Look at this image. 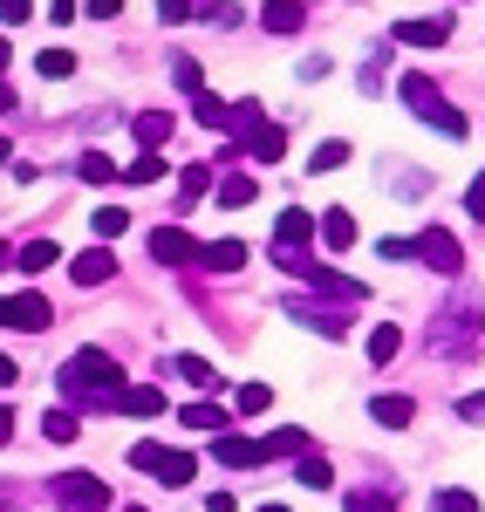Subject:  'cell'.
Here are the masks:
<instances>
[{"instance_id": "7dc6e473", "label": "cell", "mask_w": 485, "mask_h": 512, "mask_svg": "<svg viewBox=\"0 0 485 512\" xmlns=\"http://www.w3.org/2000/svg\"><path fill=\"white\" fill-rule=\"evenodd\" d=\"M7 437H14V410L0 403V444H7Z\"/></svg>"}, {"instance_id": "e575fe53", "label": "cell", "mask_w": 485, "mask_h": 512, "mask_svg": "<svg viewBox=\"0 0 485 512\" xmlns=\"http://www.w3.org/2000/svg\"><path fill=\"white\" fill-rule=\"evenodd\" d=\"M233 403H240V417H260V410L274 403V390H267V383H246V390L233 396Z\"/></svg>"}, {"instance_id": "bcb514c9", "label": "cell", "mask_w": 485, "mask_h": 512, "mask_svg": "<svg viewBox=\"0 0 485 512\" xmlns=\"http://www.w3.org/2000/svg\"><path fill=\"white\" fill-rule=\"evenodd\" d=\"M48 14H55V21H69V14H76V0H48Z\"/></svg>"}, {"instance_id": "d6a6232c", "label": "cell", "mask_w": 485, "mask_h": 512, "mask_svg": "<svg viewBox=\"0 0 485 512\" xmlns=\"http://www.w3.org/2000/svg\"><path fill=\"white\" fill-rule=\"evenodd\" d=\"M82 178H89V185H110V178H117V164L103 158V151H82V164H76Z\"/></svg>"}, {"instance_id": "8992f818", "label": "cell", "mask_w": 485, "mask_h": 512, "mask_svg": "<svg viewBox=\"0 0 485 512\" xmlns=\"http://www.w3.org/2000/svg\"><path fill=\"white\" fill-rule=\"evenodd\" d=\"M479 321H485V315H479V301H472V294H458V301L445 308V321L431 328V349H458V342H465Z\"/></svg>"}, {"instance_id": "8d00e7d4", "label": "cell", "mask_w": 485, "mask_h": 512, "mask_svg": "<svg viewBox=\"0 0 485 512\" xmlns=\"http://www.w3.org/2000/svg\"><path fill=\"white\" fill-rule=\"evenodd\" d=\"M205 185H212V171H205V164H192V171L178 178V192H185V205H199V198H205Z\"/></svg>"}, {"instance_id": "ab89813d", "label": "cell", "mask_w": 485, "mask_h": 512, "mask_svg": "<svg viewBox=\"0 0 485 512\" xmlns=\"http://www.w3.org/2000/svg\"><path fill=\"white\" fill-rule=\"evenodd\" d=\"M178 89H185V96H205V76H199V62H178Z\"/></svg>"}, {"instance_id": "3957f363", "label": "cell", "mask_w": 485, "mask_h": 512, "mask_svg": "<svg viewBox=\"0 0 485 512\" xmlns=\"http://www.w3.org/2000/svg\"><path fill=\"white\" fill-rule=\"evenodd\" d=\"M397 89H404V103H410V117H417V123H431V130H445V137H465V130H472V123L431 89V76H404Z\"/></svg>"}, {"instance_id": "f6af8a7d", "label": "cell", "mask_w": 485, "mask_h": 512, "mask_svg": "<svg viewBox=\"0 0 485 512\" xmlns=\"http://www.w3.org/2000/svg\"><path fill=\"white\" fill-rule=\"evenodd\" d=\"M89 14H96V21H110V14H123V0H89Z\"/></svg>"}, {"instance_id": "1f68e13d", "label": "cell", "mask_w": 485, "mask_h": 512, "mask_svg": "<svg viewBox=\"0 0 485 512\" xmlns=\"http://www.w3.org/2000/svg\"><path fill=\"white\" fill-rule=\"evenodd\" d=\"M431 512H479V499L458 492V485H445V492H431Z\"/></svg>"}, {"instance_id": "d590c367", "label": "cell", "mask_w": 485, "mask_h": 512, "mask_svg": "<svg viewBox=\"0 0 485 512\" xmlns=\"http://www.w3.org/2000/svg\"><path fill=\"white\" fill-rule=\"evenodd\" d=\"M349 512H397V492H349Z\"/></svg>"}, {"instance_id": "e0dca14e", "label": "cell", "mask_w": 485, "mask_h": 512, "mask_svg": "<svg viewBox=\"0 0 485 512\" xmlns=\"http://www.w3.org/2000/svg\"><path fill=\"white\" fill-rule=\"evenodd\" d=\"M294 485L328 492V485H335V465H328V458H315V451H301V458H294Z\"/></svg>"}, {"instance_id": "8fae6325", "label": "cell", "mask_w": 485, "mask_h": 512, "mask_svg": "<svg viewBox=\"0 0 485 512\" xmlns=\"http://www.w3.org/2000/svg\"><path fill=\"white\" fill-rule=\"evenodd\" d=\"M390 41H397V48H438V41H451V14H431V21H397V28H390Z\"/></svg>"}, {"instance_id": "44dd1931", "label": "cell", "mask_w": 485, "mask_h": 512, "mask_svg": "<svg viewBox=\"0 0 485 512\" xmlns=\"http://www.w3.org/2000/svg\"><path fill=\"white\" fill-rule=\"evenodd\" d=\"M322 239L335 246V253H349V246H356V219H349L342 205H328V212H322Z\"/></svg>"}, {"instance_id": "4fadbf2b", "label": "cell", "mask_w": 485, "mask_h": 512, "mask_svg": "<svg viewBox=\"0 0 485 512\" xmlns=\"http://www.w3.org/2000/svg\"><path fill=\"white\" fill-rule=\"evenodd\" d=\"M287 315L301 321V328H322V335H349V315H335L322 301H287Z\"/></svg>"}, {"instance_id": "60d3db41", "label": "cell", "mask_w": 485, "mask_h": 512, "mask_svg": "<svg viewBox=\"0 0 485 512\" xmlns=\"http://www.w3.org/2000/svg\"><path fill=\"white\" fill-rule=\"evenodd\" d=\"M458 417H465V424H485V390H472V396H458Z\"/></svg>"}, {"instance_id": "52a82bcc", "label": "cell", "mask_w": 485, "mask_h": 512, "mask_svg": "<svg viewBox=\"0 0 485 512\" xmlns=\"http://www.w3.org/2000/svg\"><path fill=\"white\" fill-rule=\"evenodd\" d=\"M199 239L185 233V226H158V233H151V260H158V267H199Z\"/></svg>"}, {"instance_id": "11a10c76", "label": "cell", "mask_w": 485, "mask_h": 512, "mask_svg": "<svg viewBox=\"0 0 485 512\" xmlns=\"http://www.w3.org/2000/svg\"><path fill=\"white\" fill-rule=\"evenodd\" d=\"M0 512H7V506H0Z\"/></svg>"}, {"instance_id": "d6986e66", "label": "cell", "mask_w": 485, "mask_h": 512, "mask_svg": "<svg viewBox=\"0 0 485 512\" xmlns=\"http://www.w3.org/2000/svg\"><path fill=\"white\" fill-rule=\"evenodd\" d=\"M130 130H137V144H144V151H164V144H171V117H164V110L130 117Z\"/></svg>"}, {"instance_id": "f907efd6", "label": "cell", "mask_w": 485, "mask_h": 512, "mask_svg": "<svg viewBox=\"0 0 485 512\" xmlns=\"http://www.w3.org/2000/svg\"><path fill=\"white\" fill-rule=\"evenodd\" d=\"M7 158H14V144H7V137H0V164H7Z\"/></svg>"}, {"instance_id": "4316f807", "label": "cell", "mask_w": 485, "mask_h": 512, "mask_svg": "<svg viewBox=\"0 0 485 512\" xmlns=\"http://www.w3.org/2000/svg\"><path fill=\"white\" fill-rule=\"evenodd\" d=\"M123 233H130V212H123V205H96V239L110 246V239H123Z\"/></svg>"}, {"instance_id": "b9f144b4", "label": "cell", "mask_w": 485, "mask_h": 512, "mask_svg": "<svg viewBox=\"0 0 485 512\" xmlns=\"http://www.w3.org/2000/svg\"><path fill=\"white\" fill-rule=\"evenodd\" d=\"M465 212H472V219H485V171L465 185Z\"/></svg>"}, {"instance_id": "5b68a950", "label": "cell", "mask_w": 485, "mask_h": 512, "mask_svg": "<svg viewBox=\"0 0 485 512\" xmlns=\"http://www.w3.org/2000/svg\"><path fill=\"white\" fill-rule=\"evenodd\" d=\"M417 260H424L431 274H445V280H458V267H465V253H458V239H451L445 226H424V233H417Z\"/></svg>"}, {"instance_id": "7402d4cb", "label": "cell", "mask_w": 485, "mask_h": 512, "mask_svg": "<svg viewBox=\"0 0 485 512\" xmlns=\"http://www.w3.org/2000/svg\"><path fill=\"white\" fill-rule=\"evenodd\" d=\"M171 369H178V376H185V383H192V390H219V369H212V362H205V355H178V362H171Z\"/></svg>"}, {"instance_id": "f5cc1de1", "label": "cell", "mask_w": 485, "mask_h": 512, "mask_svg": "<svg viewBox=\"0 0 485 512\" xmlns=\"http://www.w3.org/2000/svg\"><path fill=\"white\" fill-rule=\"evenodd\" d=\"M260 512H287V506H260Z\"/></svg>"}, {"instance_id": "7c38bea8", "label": "cell", "mask_w": 485, "mask_h": 512, "mask_svg": "<svg viewBox=\"0 0 485 512\" xmlns=\"http://www.w3.org/2000/svg\"><path fill=\"white\" fill-rule=\"evenodd\" d=\"M69 274H76V287H103V280L117 274V260H110V246L96 239L89 253H76V267H69Z\"/></svg>"}, {"instance_id": "30bf717a", "label": "cell", "mask_w": 485, "mask_h": 512, "mask_svg": "<svg viewBox=\"0 0 485 512\" xmlns=\"http://www.w3.org/2000/svg\"><path fill=\"white\" fill-rule=\"evenodd\" d=\"M212 458H219L226 472H253V465H267V451H260L253 437H233V431H219V437H212Z\"/></svg>"}, {"instance_id": "9a60e30c", "label": "cell", "mask_w": 485, "mask_h": 512, "mask_svg": "<svg viewBox=\"0 0 485 512\" xmlns=\"http://www.w3.org/2000/svg\"><path fill=\"white\" fill-rule=\"evenodd\" d=\"M315 233H322L315 212H281V219H274V246H301V239H315Z\"/></svg>"}, {"instance_id": "f1b7e54d", "label": "cell", "mask_w": 485, "mask_h": 512, "mask_svg": "<svg viewBox=\"0 0 485 512\" xmlns=\"http://www.w3.org/2000/svg\"><path fill=\"white\" fill-rule=\"evenodd\" d=\"M41 82H62V76H76V55H69V48H41Z\"/></svg>"}, {"instance_id": "681fc988", "label": "cell", "mask_w": 485, "mask_h": 512, "mask_svg": "<svg viewBox=\"0 0 485 512\" xmlns=\"http://www.w3.org/2000/svg\"><path fill=\"white\" fill-rule=\"evenodd\" d=\"M0 267H14V246H0Z\"/></svg>"}, {"instance_id": "f546056e", "label": "cell", "mask_w": 485, "mask_h": 512, "mask_svg": "<svg viewBox=\"0 0 485 512\" xmlns=\"http://www.w3.org/2000/svg\"><path fill=\"white\" fill-rule=\"evenodd\" d=\"M123 178H130V185H158V178H164V158H158V151H144V158H130V171H123Z\"/></svg>"}, {"instance_id": "5bb4252c", "label": "cell", "mask_w": 485, "mask_h": 512, "mask_svg": "<svg viewBox=\"0 0 485 512\" xmlns=\"http://www.w3.org/2000/svg\"><path fill=\"white\" fill-rule=\"evenodd\" d=\"M301 21H308L301 0H267V7H260V28H267V35H301Z\"/></svg>"}, {"instance_id": "f35d334b", "label": "cell", "mask_w": 485, "mask_h": 512, "mask_svg": "<svg viewBox=\"0 0 485 512\" xmlns=\"http://www.w3.org/2000/svg\"><path fill=\"white\" fill-rule=\"evenodd\" d=\"M383 260H417V239H376Z\"/></svg>"}, {"instance_id": "d4e9b609", "label": "cell", "mask_w": 485, "mask_h": 512, "mask_svg": "<svg viewBox=\"0 0 485 512\" xmlns=\"http://www.w3.org/2000/svg\"><path fill=\"white\" fill-rule=\"evenodd\" d=\"M185 424H192V431H226V424H233V417H226V410H219V403H185Z\"/></svg>"}, {"instance_id": "cb8c5ba5", "label": "cell", "mask_w": 485, "mask_h": 512, "mask_svg": "<svg viewBox=\"0 0 485 512\" xmlns=\"http://www.w3.org/2000/svg\"><path fill=\"white\" fill-rule=\"evenodd\" d=\"M363 349H369V362H390V355L404 349V335H397L390 321H376V328H369V342H363Z\"/></svg>"}, {"instance_id": "83f0119b", "label": "cell", "mask_w": 485, "mask_h": 512, "mask_svg": "<svg viewBox=\"0 0 485 512\" xmlns=\"http://www.w3.org/2000/svg\"><path fill=\"white\" fill-rule=\"evenodd\" d=\"M260 451L267 458H301L308 451V431H274V437H260Z\"/></svg>"}, {"instance_id": "4dcf8cb0", "label": "cell", "mask_w": 485, "mask_h": 512, "mask_svg": "<svg viewBox=\"0 0 485 512\" xmlns=\"http://www.w3.org/2000/svg\"><path fill=\"white\" fill-rule=\"evenodd\" d=\"M342 164H349V144H342V137H328L322 151L308 158V171H342Z\"/></svg>"}, {"instance_id": "484cf974", "label": "cell", "mask_w": 485, "mask_h": 512, "mask_svg": "<svg viewBox=\"0 0 485 512\" xmlns=\"http://www.w3.org/2000/svg\"><path fill=\"white\" fill-rule=\"evenodd\" d=\"M41 431L55 437V444H76V437H82V417H76V410H48V417H41Z\"/></svg>"}, {"instance_id": "277c9868", "label": "cell", "mask_w": 485, "mask_h": 512, "mask_svg": "<svg viewBox=\"0 0 485 512\" xmlns=\"http://www.w3.org/2000/svg\"><path fill=\"white\" fill-rule=\"evenodd\" d=\"M48 499H55L62 512H110V478H96V472H62Z\"/></svg>"}, {"instance_id": "836d02e7", "label": "cell", "mask_w": 485, "mask_h": 512, "mask_svg": "<svg viewBox=\"0 0 485 512\" xmlns=\"http://www.w3.org/2000/svg\"><path fill=\"white\" fill-rule=\"evenodd\" d=\"M219 205H226V212L253 205V178H226V185H219Z\"/></svg>"}, {"instance_id": "74e56055", "label": "cell", "mask_w": 485, "mask_h": 512, "mask_svg": "<svg viewBox=\"0 0 485 512\" xmlns=\"http://www.w3.org/2000/svg\"><path fill=\"white\" fill-rule=\"evenodd\" d=\"M35 14V0H0V28H21Z\"/></svg>"}, {"instance_id": "ffe728a7", "label": "cell", "mask_w": 485, "mask_h": 512, "mask_svg": "<svg viewBox=\"0 0 485 512\" xmlns=\"http://www.w3.org/2000/svg\"><path fill=\"white\" fill-rule=\"evenodd\" d=\"M55 260H62V246H55V239H28V246L14 253V267H21V274H48Z\"/></svg>"}, {"instance_id": "6da1fadb", "label": "cell", "mask_w": 485, "mask_h": 512, "mask_svg": "<svg viewBox=\"0 0 485 512\" xmlns=\"http://www.w3.org/2000/svg\"><path fill=\"white\" fill-rule=\"evenodd\" d=\"M123 390V369H117V355H103V349H76L69 362H62V396H76V403H110V396Z\"/></svg>"}, {"instance_id": "816d5d0a", "label": "cell", "mask_w": 485, "mask_h": 512, "mask_svg": "<svg viewBox=\"0 0 485 512\" xmlns=\"http://www.w3.org/2000/svg\"><path fill=\"white\" fill-rule=\"evenodd\" d=\"M0 69H7V41H0Z\"/></svg>"}, {"instance_id": "ee69618b", "label": "cell", "mask_w": 485, "mask_h": 512, "mask_svg": "<svg viewBox=\"0 0 485 512\" xmlns=\"http://www.w3.org/2000/svg\"><path fill=\"white\" fill-rule=\"evenodd\" d=\"M14 383H21V362H14V355H0V390H14Z\"/></svg>"}, {"instance_id": "603a6c76", "label": "cell", "mask_w": 485, "mask_h": 512, "mask_svg": "<svg viewBox=\"0 0 485 512\" xmlns=\"http://www.w3.org/2000/svg\"><path fill=\"white\" fill-rule=\"evenodd\" d=\"M192 117L205 130H233V103H219V96H192Z\"/></svg>"}, {"instance_id": "ba28073f", "label": "cell", "mask_w": 485, "mask_h": 512, "mask_svg": "<svg viewBox=\"0 0 485 512\" xmlns=\"http://www.w3.org/2000/svg\"><path fill=\"white\" fill-rule=\"evenodd\" d=\"M0 321H7V328H28V335H41V328L55 321V308H48V294H14V301H0Z\"/></svg>"}, {"instance_id": "ac0fdd59", "label": "cell", "mask_w": 485, "mask_h": 512, "mask_svg": "<svg viewBox=\"0 0 485 512\" xmlns=\"http://www.w3.org/2000/svg\"><path fill=\"white\" fill-rule=\"evenodd\" d=\"M369 417H376L383 431H404L410 417H417V403H410V396H376V403H369Z\"/></svg>"}, {"instance_id": "9c48e42d", "label": "cell", "mask_w": 485, "mask_h": 512, "mask_svg": "<svg viewBox=\"0 0 485 512\" xmlns=\"http://www.w3.org/2000/svg\"><path fill=\"white\" fill-rule=\"evenodd\" d=\"M103 410H123V417H164V390L158 383H123Z\"/></svg>"}, {"instance_id": "7bdbcfd3", "label": "cell", "mask_w": 485, "mask_h": 512, "mask_svg": "<svg viewBox=\"0 0 485 512\" xmlns=\"http://www.w3.org/2000/svg\"><path fill=\"white\" fill-rule=\"evenodd\" d=\"M192 14V0H158V21H185Z\"/></svg>"}, {"instance_id": "c3c4849f", "label": "cell", "mask_w": 485, "mask_h": 512, "mask_svg": "<svg viewBox=\"0 0 485 512\" xmlns=\"http://www.w3.org/2000/svg\"><path fill=\"white\" fill-rule=\"evenodd\" d=\"M7 110H14V89H7V82H0V117H7Z\"/></svg>"}, {"instance_id": "7a4b0ae2", "label": "cell", "mask_w": 485, "mask_h": 512, "mask_svg": "<svg viewBox=\"0 0 485 512\" xmlns=\"http://www.w3.org/2000/svg\"><path fill=\"white\" fill-rule=\"evenodd\" d=\"M130 465L151 472L158 485H171V492L199 478V458H192V451H171V444H158V437H137V444H130Z\"/></svg>"}, {"instance_id": "db71d44e", "label": "cell", "mask_w": 485, "mask_h": 512, "mask_svg": "<svg viewBox=\"0 0 485 512\" xmlns=\"http://www.w3.org/2000/svg\"><path fill=\"white\" fill-rule=\"evenodd\" d=\"M192 7H212V0H192Z\"/></svg>"}, {"instance_id": "2e32d148", "label": "cell", "mask_w": 485, "mask_h": 512, "mask_svg": "<svg viewBox=\"0 0 485 512\" xmlns=\"http://www.w3.org/2000/svg\"><path fill=\"white\" fill-rule=\"evenodd\" d=\"M199 267H212V274H240V267H246V246H240V239H212V246L199 253Z\"/></svg>"}]
</instances>
